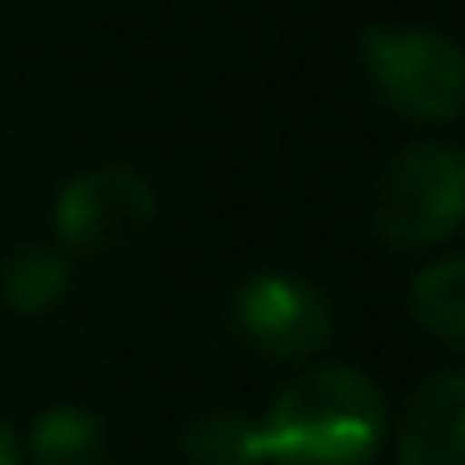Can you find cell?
Here are the masks:
<instances>
[{
  "instance_id": "8992f818",
  "label": "cell",
  "mask_w": 465,
  "mask_h": 465,
  "mask_svg": "<svg viewBox=\"0 0 465 465\" xmlns=\"http://www.w3.org/2000/svg\"><path fill=\"white\" fill-rule=\"evenodd\" d=\"M460 425H465V375L440 371L430 381H420L405 401L401 435H395L401 465H465Z\"/></svg>"
},
{
  "instance_id": "3957f363",
  "label": "cell",
  "mask_w": 465,
  "mask_h": 465,
  "mask_svg": "<svg viewBox=\"0 0 465 465\" xmlns=\"http://www.w3.org/2000/svg\"><path fill=\"white\" fill-rule=\"evenodd\" d=\"M465 215V161L455 145H411L381 171L375 231L395 251H420L455 235Z\"/></svg>"
},
{
  "instance_id": "30bf717a",
  "label": "cell",
  "mask_w": 465,
  "mask_h": 465,
  "mask_svg": "<svg viewBox=\"0 0 465 465\" xmlns=\"http://www.w3.org/2000/svg\"><path fill=\"white\" fill-rule=\"evenodd\" d=\"M65 285H71V265H65V255L51 251V245H25V251H15L11 265H5V275H0L5 305L21 311V315L51 311L65 295Z\"/></svg>"
},
{
  "instance_id": "8fae6325",
  "label": "cell",
  "mask_w": 465,
  "mask_h": 465,
  "mask_svg": "<svg viewBox=\"0 0 465 465\" xmlns=\"http://www.w3.org/2000/svg\"><path fill=\"white\" fill-rule=\"evenodd\" d=\"M0 465H25L21 440H15V430H11L5 420H0Z\"/></svg>"
},
{
  "instance_id": "9c48e42d",
  "label": "cell",
  "mask_w": 465,
  "mask_h": 465,
  "mask_svg": "<svg viewBox=\"0 0 465 465\" xmlns=\"http://www.w3.org/2000/svg\"><path fill=\"white\" fill-rule=\"evenodd\" d=\"M105 430L81 405H51L31 430V460L35 465H101Z\"/></svg>"
},
{
  "instance_id": "52a82bcc",
  "label": "cell",
  "mask_w": 465,
  "mask_h": 465,
  "mask_svg": "<svg viewBox=\"0 0 465 465\" xmlns=\"http://www.w3.org/2000/svg\"><path fill=\"white\" fill-rule=\"evenodd\" d=\"M411 315L445 351H465V261L460 255H445V261L425 265L415 275L411 281Z\"/></svg>"
},
{
  "instance_id": "ba28073f",
  "label": "cell",
  "mask_w": 465,
  "mask_h": 465,
  "mask_svg": "<svg viewBox=\"0 0 465 465\" xmlns=\"http://www.w3.org/2000/svg\"><path fill=\"white\" fill-rule=\"evenodd\" d=\"M181 450L191 465H265V435L241 411H205L185 425Z\"/></svg>"
},
{
  "instance_id": "277c9868",
  "label": "cell",
  "mask_w": 465,
  "mask_h": 465,
  "mask_svg": "<svg viewBox=\"0 0 465 465\" xmlns=\"http://www.w3.org/2000/svg\"><path fill=\"white\" fill-rule=\"evenodd\" d=\"M155 221V185L131 165H95L55 201V235L81 255H115Z\"/></svg>"
},
{
  "instance_id": "6da1fadb",
  "label": "cell",
  "mask_w": 465,
  "mask_h": 465,
  "mask_svg": "<svg viewBox=\"0 0 465 465\" xmlns=\"http://www.w3.org/2000/svg\"><path fill=\"white\" fill-rule=\"evenodd\" d=\"M261 435L271 465H371L385 440V401L371 375L315 365L275 395Z\"/></svg>"
},
{
  "instance_id": "7a4b0ae2",
  "label": "cell",
  "mask_w": 465,
  "mask_h": 465,
  "mask_svg": "<svg viewBox=\"0 0 465 465\" xmlns=\"http://www.w3.org/2000/svg\"><path fill=\"white\" fill-rule=\"evenodd\" d=\"M361 61L375 95L405 121L450 125L460 115L465 71L450 35L425 25H371L361 31Z\"/></svg>"
},
{
  "instance_id": "5b68a950",
  "label": "cell",
  "mask_w": 465,
  "mask_h": 465,
  "mask_svg": "<svg viewBox=\"0 0 465 465\" xmlns=\"http://www.w3.org/2000/svg\"><path fill=\"white\" fill-rule=\"evenodd\" d=\"M235 331L265 361H305V355L325 351L335 331L331 301L301 275L265 271L235 291Z\"/></svg>"
}]
</instances>
